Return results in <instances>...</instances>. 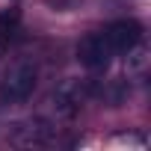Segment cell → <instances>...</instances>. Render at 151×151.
<instances>
[{
    "mask_svg": "<svg viewBox=\"0 0 151 151\" xmlns=\"http://www.w3.org/2000/svg\"><path fill=\"white\" fill-rule=\"evenodd\" d=\"M39 83V65L33 59H18L6 68L3 80H0V98L6 104H21L33 95Z\"/></svg>",
    "mask_w": 151,
    "mask_h": 151,
    "instance_id": "6da1fadb",
    "label": "cell"
},
{
    "mask_svg": "<svg viewBox=\"0 0 151 151\" xmlns=\"http://www.w3.org/2000/svg\"><path fill=\"white\" fill-rule=\"evenodd\" d=\"M92 95H95V86H92L89 80L68 77V80H62V83L53 89L50 104H53V113H56L59 119L68 122V119H74V116H80L83 104H86Z\"/></svg>",
    "mask_w": 151,
    "mask_h": 151,
    "instance_id": "7a4b0ae2",
    "label": "cell"
},
{
    "mask_svg": "<svg viewBox=\"0 0 151 151\" xmlns=\"http://www.w3.org/2000/svg\"><path fill=\"white\" fill-rule=\"evenodd\" d=\"M6 136H9V142L15 148H47V145L56 142V124L50 119L33 116V119L15 122Z\"/></svg>",
    "mask_w": 151,
    "mask_h": 151,
    "instance_id": "3957f363",
    "label": "cell"
},
{
    "mask_svg": "<svg viewBox=\"0 0 151 151\" xmlns=\"http://www.w3.org/2000/svg\"><path fill=\"white\" fill-rule=\"evenodd\" d=\"M77 59L89 71H104L113 59V47H110L107 36L104 33H86L77 45Z\"/></svg>",
    "mask_w": 151,
    "mask_h": 151,
    "instance_id": "277c9868",
    "label": "cell"
},
{
    "mask_svg": "<svg viewBox=\"0 0 151 151\" xmlns=\"http://www.w3.org/2000/svg\"><path fill=\"white\" fill-rule=\"evenodd\" d=\"M104 36H107L113 53H124L127 47H133L136 42H142V24L133 21V18H119V21H113L104 30Z\"/></svg>",
    "mask_w": 151,
    "mask_h": 151,
    "instance_id": "5b68a950",
    "label": "cell"
},
{
    "mask_svg": "<svg viewBox=\"0 0 151 151\" xmlns=\"http://www.w3.org/2000/svg\"><path fill=\"white\" fill-rule=\"evenodd\" d=\"M104 101L110 104V107H122L124 101H127V95H130V83L124 80V77H116V80H110L107 86H104Z\"/></svg>",
    "mask_w": 151,
    "mask_h": 151,
    "instance_id": "8992f818",
    "label": "cell"
},
{
    "mask_svg": "<svg viewBox=\"0 0 151 151\" xmlns=\"http://www.w3.org/2000/svg\"><path fill=\"white\" fill-rule=\"evenodd\" d=\"M124 53H127V71H130V74H145L148 59H151V56H148V47H145L142 42H136V45L127 47Z\"/></svg>",
    "mask_w": 151,
    "mask_h": 151,
    "instance_id": "52a82bcc",
    "label": "cell"
},
{
    "mask_svg": "<svg viewBox=\"0 0 151 151\" xmlns=\"http://www.w3.org/2000/svg\"><path fill=\"white\" fill-rule=\"evenodd\" d=\"M18 24H21V12L18 9H3V12H0V39H3L6 45L18 33Z\"/></svg>",
    "mask_w": 151,
    "mask_h": 151,
    "instance_id": "ba28073f",
    "label": "cell"
},
{
    "mask_svg": "<svg viewBox=\"0 0 151 151\" xmlns=\"http://www.w3.org/2000/svg\"><path fill=\"white\" fill-rule=\"evenodd\" d=\"M3 53H6V42L0 39V59H3Z\"/></svg>",
    "mask_w": 151,
    "mask_h": 151,
    "instance_id": "9c48e42d",
    "label": "cell"
}]
</instances>
